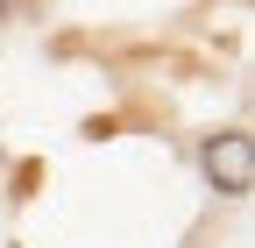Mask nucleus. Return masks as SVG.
I'll list each match as a JSON object with an SVG mask.
<instances>
[{"mask_svg": "<svg viewBox=\"0 0 255 248\" xmlns=\"http://www.w3.org/2000/svg\"><path fill=\"white\" fill-rule=\"evenodd\" d=\"M199 163H206V177L220 184V199H248V192H255V142H248V128L213 135V142L199 149Z\"/></svg>", "mask_w": 255, "mask_h": 248, "instance_id": "1", "label": "nucleus"}]
</instances>
